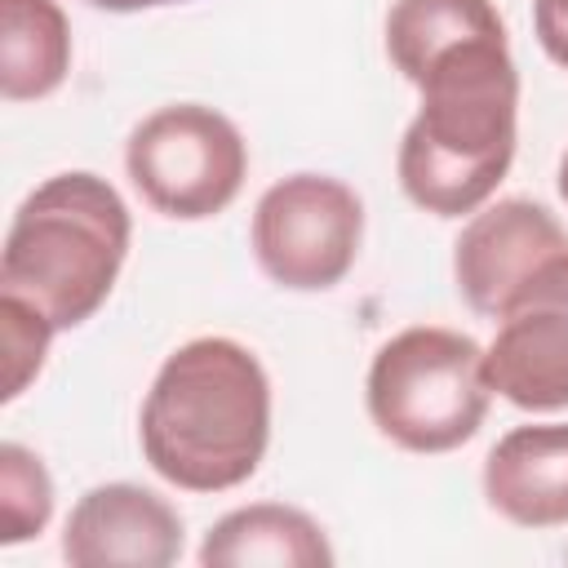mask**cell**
<instances>
[{"label":"cell","instance_id":"6da1fadb","mask_svg":"<svg viewBox=\"0 0 568 568\" xmlns=\"http://www.w3.org/2000/svg\"><path fill=\"white\" fill-rule=\"evenodd\" d=\"M408 84H417L422 106L395 160L404 195L435 217L484 209L519 142V71L506 31L448 44Z\"/></svg>","mask_w":568,"mask_h":568},{"label":"cell","instance_id":"7a4b0ae2","mask_svg":"<svg viewBox=\"0 0 568 568\" xmlns=\"http://www.w3.org/2000/svg\"><path fill=\"white\" fill-rule=\"evenodd\" d=\"M146 466L186 493L240 488L271 444V382L262 359L231 337L178 346L138 422Z\"/></svg>","mask_w":568,"mask_h":568},{"label":"cell","instance_id":"3957f363","mask_svg":"<svg viewBox=\"0 0 568 568\" xmlns=\"http://www.w3.org/2000/svg\"><path fill=\"white\" fill-rule=\"evenodd\" d=\"M129 231V209L106 178L89 169L58 173L40 182L9 222L0 293L36 306L58 333L75 328L111 297Z\"/></svg>","mask_w":568,"mask_h":568},{"label":"cell","instance_id":"277c9868","mask_svg":"<svg viewBox=\"0 0 568 568\" xmlns=\"http://www.w3.org/2000/svg\"><path fill=\"white\" fill-rule=\"evenodd\" d=\"M488 395L484 346L439 324H413L382 342L364 382L373 426L408 453H448L475 439Z\"/></svg>","mask_w":568,"mask_h":568},{"label":"cell","instance_id":"5b68a950","mask_svg":"<svg viewBox=\"0 0 568 568\" xmlns=\"http://www.w3.org/2000/svg\"><path fill=\"white\" fill-rule=\"evenodd\" d=\"M124 169L155 213L200 222L240 195L248 146L222 111L204 102H173L151 111L129 133Z\"/></svg>","mask_w":568,"mask_h":568},{"label":"cell","instance_id":"8992f818","mask_svg":"<svg viewBox=\"0 0 568 568\" xmlns=\"http://www.w3.org/2000/svg\"><path fill=\"white\" fill-rule=\"evenodd\" d=\"M364 240L359 195L328 173H293L253 209V257L293 293H324L346 280Z\"/></svg>","mask_w":568,"mask_h":568},{"label":"cell","instance_id":"52a82bcc","mask_svg":"<svg viewBox=\"0 0 568 568\" xmlns=\"http://www.w3.org/2000/svg\"><path fill=\"white\" fill-rule=\"evenodd\" d=\"M488 386L524 413L568 408V253L550 257L497 315L484 346Z\"/></svg>","mask_w":568,"mask_h":568},{"label":"cell","instance_id":"ba28073f","mask_svg":"<svg viewBox=\"0 0 568 568\" xmlns=\"http://www.w3.org/2000/svg\"><path fill=\"white\" fill-rule=\"evenodd\" d=\"M559 253H568V235L555 213L515 195L470 213L453 244V280L475 315L497 320L501 306Z\"/></svg>","mask_w":568,"mask_h":568},{"label":"cell","instance_id":"9c48e42d","mask_svg":"<svg viewBox=\"0 0 568 568\" xmlns=\"http://www.w3.org/2000/svg\"><path fill=\"white\" fill-rule=\"evenodd\" d=\"M182 555V515L142 484L89 488L62 532V559L75 568H169Z\"/></svg>","mask_w":568,"mask_h":568},{"label":"cell","instance_id":"30bf717a","mask_svg":"<svg viewBox=\"0 0 568 568\" xmlns=\"http://www.w3.org/2000/svg\"><path fill=\"white\" fill-rule=\"evenodd\" d=\"M488 506L519 528L568 524V422L515 426L484 462Z\"/></svg>","mask_w":568,"mask_h":568},{"label":"cell","instance_id":"8fae6325","mask_svg":"<svg viewBox=\"0 0 568 568\" xmlns=\"http://www.w3.org/2000/svg\"><path fill=\"white\" fill-rule=\"evenodd\" d=\"M204 568H328L333 546L324 528L284 501H253L222 515L204 546Z\"/></svg>","mask_w":568,"mask_h":568},{"label":"cell","instance_id":"7c38bea8","mask_svg":"<svg viewBox=\"0 0 568 568\" xmlns=\"http://www.w3.org/2000/svg\"><path fill=\"white\" fill-rule=\"evenodd\" d=\"M71 71V27L58 0H0V93L49 98Z\"/></svg>","mask_w":568,"mask_h":568},{"label":"cell","instance_id":"4fadbf2b","mask_svg":"<svg viewBox=\"0 0 568 568\" xmlns=\"http://www.w3.org/2000/svg\"><path fill=\"white\" fill-rule=\"evenodd\" d=\"M484 31H506L493 0H395L386 13V53L413 80L435 53Z\"/></svg>","mask_w":568,"mask_h":568},{"label":"cell","instance_id":"5bb4252c","mask_svg":"<svg viewBox=\"0 0 568 568\" xmlns=\"http://www.w3.org/2000/svg\"><path fill=\"white\" fill-rule=\"evenodd\" d=\"M53 515V479L44 462L22 444H0V546H18L44 532Z\"/></svg>","mask_w":568,"mask_h":568},{"label":"cell","instance_id":"9a60e30c","mask_svg":"<svg viewBox=\"0 0 568 568\" xmlns=\"http://www.w3.org/2000/svg\"><path fill=\"white\" fill-rule=\"evenodd\" d=\"M0 328H4V404H13L44 368V355L58 328L36 306L9 293H0Z\"/></svg>","mask_w":568,"mask_h":568},{"label":"cell","instance_id":"2e32d148","mask_svg":"<svg viewBox=\"0 0 568 568\" xmlns=\"http://www.w3.org/2000/svg\"><path fill=\"white\" fill-rule=\"evenodd\" d=\"M532 27L546 58L568 67V0H532Z\"/></svg>","mask_w":568,"mask_h":568},{"label":"cell","instance_id":"e0dca14e","mask_svg":"<svg viewBox=\"0 0 568 568\" xmlns=\"http://www.w3.org/2000/svg\"><path fill=\"white\" fill-rule=\"evenodd\" d=\"M106 13H138V9H155V4H178V0H89Z\"/></svg>","mask_w":568,"mask_h":568},{"label":"cell","instance_id":"ac0fdd59","mask_svg":"<svg viewBox=\"0 0 568 568\" xmlns=\"http://www.w3.org/2000/svg\"><path fill=\"white\" fill-rule=\"evenodd\" d=\"M559 195H564V204H568V151H564V160H559Z\"/></svg>","mask_w":568,"mask_h":568}]
</instances>
